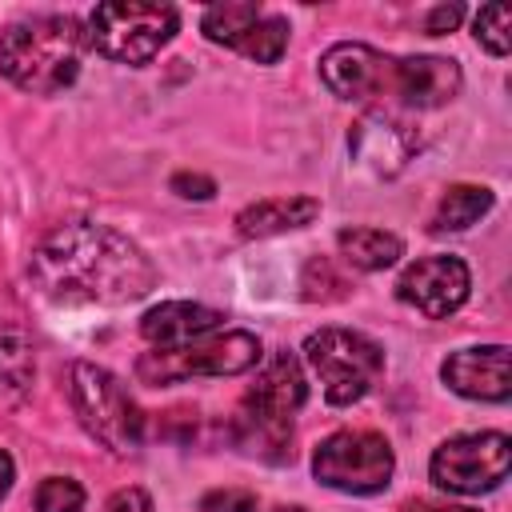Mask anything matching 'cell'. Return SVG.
<instances>
[{
  "instance_id": "6da1fadb",
  "label": "cell",
  "mask_w": 512,
  "mask_h": 512,
  "mask_svg": "<svg viewBox=\"0 0 512 512\" xmlns=\"http://www.w3.org/2000/svg\"><path fill=\"white\" fill-rule=\"evenodd\" d=\"M28 276L56 304H128L156 284L140 244L92 220L52 228L32 248Z\"/></svg>"
},
{
  "instance_id": "7a4b0ae2",
  "label": "cell",
  "mask_w": 512,
  "mask_h": 512,
  "mask_svg": "<svg viewBox=\"0 0 512 512\" xmlns=\"http://www.w3.org/2000/svg\"><path fill=\"white\" fill-rule=\"evenodd\" d=\"M88 32L76 16L48 12L4 28L0 36V76L32 96L64 92L80 76Z\"/></svg>"
},
{
  "instance_id": "3957f363",
  "label": "cell",
  "mask_w": 512,
  "mask_h": 512,
  "mask_svg": "<svg viewBox=\"0 0 512 512\" xmlns=\"http://www.w3.org/2000/svg\"><path fill=\"white\" fill-rule=\"evenodd\" d=\"M304 400H308V384H304L300 360L288 348L272 352L260 364L256 384L244 392V404L236 416V444L276 464L292 460V416L304 408Z\"/></svg>"
},
{
  "instance_id": "277c9868",
  "label": "cell",
  "mask_w": 512,
  "mask_h": 512,
  "mask_svg": "<svg viewBox=\"0 0 512 512\" xmlns=\"http://www.w3.org/2000/svg\"><path fill=\"white\" fill-rule=\"evenodd\" d=\"M68 400H72V412L80 416L84 432L92 440H100L108 452H116V456L140 452L144 416L120 376H112L100 364L76 360L68 368Z\"/></svg>"
},
{
  "instance_id": "5b68a950",
  "label": "cell",
  "mask_w": 512,
  "mask_h": 512,
  "mask_svg": "<svg viewBox=\"0 0 512 512\" xmlns=\"http://www.w3.org/2000/svg\"><path fill=\"white\" fill-rule=\"evenodd\" d=\"M180 28V12L172 4H140V0H108L88 16V48H96L112 64H148Z\"/></svg>"
},
{
  "instance_id": "8992f818",
  "label": "cell",
  "mask_w": 512,
  "mask_h": 512,
  "mask_svg": "<svg viewBox=\"0 0 512 512\" xmlns=\"http://www.w3.org/2000/svg\"><path fill=\"white\" fill-rule=\"evenodd\" d=\"M304 356L316 368L328 404L348 408L356 400H364L380 372H384V348L352 328H320L304 340Z\"/></svg>"
},
{
  "instance_id": "52a82bcc",
  "label": "cell",
  "mask_w": 512,
  "mask_h": 512,
  "mask_svg": "<svg viewBox=\"0 0 512 512\" xmlns=\"http://www.w3.org/2000/svg\"><path fill=\"white\" fill-rule=\"evenodd\" d=\"M260 336L252 332H212L180 348H152L136 360L144 384H176L188 376H240L260 364Z\"/></svg>"
},
{
  "instance_id": "ba28073f",
  "label": "cell",
  "mask_w": 512,
  "mask_h": 512,
  "mask_svg": "<svg viewBox=\"0 0 512 512\" xmlns=\"http://www.w3.org/2000/svg\"><path fill=\"white\" fill-rule=\"evenodd\" d=\"M392 472H396L392 444L372 428H340L324 436L312 452V476L336 492H352V496L384 492Z\"/></svg>"
},
{
  "instance_id": "9c48e42d",
  "label": "cell",
  "mask_w": 512,
  "mask_h": 512,
  "mask_svg": "<svg viewBox=\"0 0 512 512\" xmlns=\"http://www.w3.org/2000/svg\"><path fill=\"white\" fill-rule=\"evenodd\" d=\"M508 468H512V440L504 432L448 436L428 460L432 484L456 496H480L500 488L508 480Z\"/></svg>"
},
{
  "instance_id": "30bf717a",
  "label": "cell",
  "mask_w": 512,
  "mask_h": 512,
  "mask_svg": "<svg viewBox=\"0 0 512 512\" xmlns=\"http://www.w3.org/2000/svg\"><path fill=\"white\" fill-rule=\"evenodd\" d=\"M420 136L416 128L396 112V108H368L352 128H348V152L360 168L376 172V176H396L408 168V160L416 156Z\"/></svg>"
},
{
  "instance_id": "8fae6325",
  "label": "cell",
  "mask_w": 512,
  "mask_h": 512,
  "mask_svg": "<svg viewBox=\"0 0 512 512\" xmlns=\"http://www.w3.org/2000/svg\"><path fill=\"white\" fill-rule=\"evenodd\" d=\"M468 292H472V272L460 256L412 260L396 280V296L416 312H424L428 320H448L468 300Z\"/></svg>"
},
{
  "instance_id": "7c38bea8",
  "label": "cell",
  "mask_w": 512,
  "mask_h": 512,
  "mask_svg": "<svg viewBox=\"0 0 512 512\" xmlns=\"http://www.w3.org/2000/svg\"><path fill=\"white\" fill-rule=\"evenodd\" d=\"M392 64L396 56H384L372 44H332L320 56V80L340 100H376L392 96Z\"/></svg>"
},
{
  "instance_id": "4fadbf2b",
  "label": "cell",
  "mask_w": 512,
  "mask_h": 512,
  "mask_svg": "<svg viewBox=\"0 0 512 512\" xmlns=\"http://www.w3.org/2000/svg\"><path fill=\"white\" fill-rule=\"evenodd\" d=\"M440 380L464 396V400H484V404H504L512 384H508V344H476L460 348L440 364Z\"/></svg>"
},
{
  "instance_id": "5bb4252c",
  "label": "cell",
  "mask_w": 512,
  "mask_h": 512,
  "mask_svg": "<svg viewBox=\"0 0 512 512\" xmlns=\"http://www.w3.org/2000/svg\"><path fill=\"white\" fill-rule=\"evenodd\" d=\"M464 72L448 56H400L392 64V96L408 108H440L460 96Z\"/></svg>"
},
{
  "instance_id": "9a60e30c",
  "label": "cell",
  "mask_w": 512,
  "mask_h": 512,
  "mask_svg": "<svg viewBox=\"0 0 512 512\" xmlns=\"http://www.w3.org/2000/svg\"><path fill=\"white\" fill-rule=\"evenodd\" d=\"M220 324H224L220 308L192 304V300H168V304H156L140 316V336L152 348H180V344H192L200 336H212Z\"/></svg>"
},
{
  "instance_id": "2e32d148",
  "label": "cell",
  "mask_w": 512,
  "mask_h": 512,
  "mask_svg": "<svg viewBox=\"0 0 512 512\" xmlns=\"http://www.w3.org/2000/svg\"><path fill=\"white\" fill-rule=\"evenodd\" d=\"M320 216L316 196H264L236 212V232L244 240H268L280 232H296Z\"/></svg>"
},
{
  "instance_id": "e0dca14e",
  "label": "cell",
  "mask_w": 512,
  "mask_h": 512,
  "mask_svg": "<svg viewBox=\"0 0 512 512\" xmlns=\"http://www.w3.org/2000/svg\"><path fill=\"white\" fill-rule=\"evenodd\" d=\"M336 248L344 256V264H352L360 272H384L404 256V240L384 228H344L336 236Z\"/></svg>"
},
{
  "instance_id": "ac0fdd59",
  "label": "cell",
  "mask_w": 512,
  "mask_h": 512,
  "mask_svg": "<svg viewBox=\"0 0 512 512\" xmlns=\"http://www.w3.org/2000/svg\"><path fill=\"white\" fill-rule=\"evenodd\" d=\"M492 204H496L492 188H484V184H452V188L440 196V204H436V212H432V220H428V232H436V236H444V232H464V228H472L480 216H488Z\"/></svg>"
},
{
  "instance_id": "d6986e66",
  "label": "cell",
  "mask_w": 512,
  "mask_h": 512,
  "mask_svg": "<svg viewBox=\"0 0 512 512\" xmlns=\"http://www.w3.org/2000/svg\"><path fill=\"white\" fill-rule=\"evenodd\" d=\"M36 376V360H32V344L20 328L4 324L0 328V396L4 400H20L28 392Z\"/></svg>"
},
{
  "instance_id": "ffe728a7",
  "label": "cell",
  "mask_w": 512,
  "mask_h": 512,
  "mask_svg": "<svg viewBox=\"0 0 512 512\" xmlns=\"http://www.w3.org/2000/svg\"><path fill=\"white\" fill-rule=\"evenodd\" d=\"M284 48H288V20H280V16H260V20H252V24L244 28V36L236 40L232 52H240V56H248V60H256V64H276V60L284 56Z\"/></svg>"
},
{
  "instance_id": "44dd1931",
  "label": "cell",
  "mask_w": 512,
  "mask_h": 512,
  "mask_svg": "<svg viewBox=\"0 0 512 512\" xmlns=\"http://www.w3.org/2000/svg\"><path fill=\"white\" fill-rule=\"evenodd\" d=\"M260 4H212L204 8L200 16V32L212 40V44H224V48H236V40L244 36V28L252 20H260Z\"/></svg>"
},
{
  "instance_id": "7402d4cb",
  "label": "cell",
  "mask_w": 512,
  "mask_h": 512,
  "mask_svg": "<svg viewBox=\"0 0 512 512\" xmlns=\"http://www.w3.org/2000/svg\"><path fill=\"white\" fill-rule=\"evenodd\" d=\"M472 36L480 48H488L492 56H508L512 48V16L504 4H484L472 20Z\"/></svg>"
},
{
  "instance_id": "603a6c76",
  "label": "cell",
  "mask_w": 512,
  "mask_h": 512,
  "mask_svg": "<svg viewBox=\"0 0 512 512\" xmlns=\"http://www.w3.org/2000/svg\"><path fill=\"white\" fill-rule=\"evenodd\" d=\"M84 488L72 476H48L36 488V512H80Z\"/></svg>"
},
{
  "instance_id": "cb8c5ba5",
  "label": "cell",
  "mask_w": 512,
  "mask_h": 512,
  "mask_svg": "<svg viewBox=\"0 0 512 512\" xmlns=\"http://www.w3.org/2000/svg\"><path fill=\"white\" fill-rule=\"evenodd\" d=\"M256 508H260V500L248 488H212L200 500V512H256Z\"/></svg>"
},
{
  "instance_id": "d4e9b609",
  "label": "cell",
  "mask_w": 512,
  "mask_h": 512,
  "mask_svg": "<svg viewBox=\"0 0 512 512\" xmlns=\"http://www.w3.org/2000/svg\"><path fill=\"white\" fill-rule=\"evenodd\" d=\"M172 192H180L184 200H212L216 180L212 176H200V172H176L172 176Z\"/></svg>"
},
{
  "instance_id": "484cf974",
  "label": "cell",
  "mask_w": 512,
  "mask_h": 512,
  "mask_svg": "<svg viewBox=\"0 0 512 512\" xmlns=\"http://www.w3.org/2000/svg\"><path fill=\"white\" fill-rule=\"evenodd\" d=\"M104 512H152V496L144 488H120L108 496Z\"/></svg>"
},
{
  "instance_id": "4316f807",
  "label": "cell",
  "mask_w": 512,
  "mask_h": 512,
  "mask_svg": "<svg viewBox=\"0 0 512 512\" xmlns=\"http://www.w3.org/2000/svg\"><path fill=\"white\" fill-rule=\"evenodd\" d=\"M460 20H464V8H460V4H440V8L428 12L424 32H428V36H444V32H452Z\"/></svg>"
},
{
  "instance_id": "83f0119b",
  "label": "cell",
  "mask_w": 512,
  "mask_h": 512,
  "mask_svg": "<svg viewBox=\"0 0 512 512\" xmlns=\"http://www.w3.org/2000/svg\"><path fill=\"white\" fill-rule=\"evenodd\" d=\"M400 512H476V508H464V504H436V500H408Z\"/></svg>"
},
{
  "instance_id": "f1b7e54d",
  "label": "cell",
  "mask_w": 512,
  "mask_h": 512,
  "mask_svg": "<svg viewBox=\"0 0 512 512\" xmlns=\"http://www.w3.org/2000/svg\"><path fill=\"white\" fill-rule=\"evenodd\" d=\"M12 480H16V464H12V456L0 448V500L8 496V488H12Z\"/></svg>"
},
{
  "instance_id": "f546056e",
  "label": "cell",
  "mask_w": 512,
  "mask_h": 512,
  "mask_svg": "<svg viewBox=\"0 0 512 512\" xmlns=\"http://www.w3.org/2000/svg\"><path fill=\"white\" fill-rule=\"evenodd\" d=\"M276 512H304V508H276Z\"/></svg>"
}]
</instances>
